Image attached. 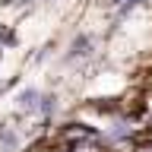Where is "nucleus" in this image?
Here are the masks:
<instances>
[{"label":"nucleus","instance_id":"423d86ee","mask_svg":"<svg viewBox=\"0 0 152 152\" xmlns=\"http://www.w3.org/2000/svg\"><path fill=\"white\" fill-rule=\"evenodd\" d=\"M104 3H108V7H114V10H121L124 3H127V0H104Z\"/></svg>","mask_w":152,"mask_h":152},{"label":"nucleus","instance_id":"f03ea898","mask_svg":"<svg viewBox=\"0 0 152 152\" xmlns=\"http://www.w3.org/2000/svg\"><path fill=\"white\" fill-rule=\"evenodd\" d=\"M83 57H92V35H76L70 51H66V64H76Z\"/></svg>","mask_w":152,"mask_h":152},{"label":"nucleus","instance_id":"f257e3e1","mask_svg":"<svg viewBox=\"0 0 152 152\" xmlns=\"http://www.w3.org/2000/svg\"><path fill=\"white\" fill-rule=\"evenodd\" d=\"M41 102H45V95L38 92V89H22L16 95V108L22 114H38L41 111Z\"/></svg>","mask_w":152,"mask_h":152},{"label":"nucleus","instance_id":"39448f33","mask_svg":"<svg viewBox=\"0 0 152 152\" xmlns=\"http://www.w3.org/2000/svg\"><path fill=\"white\" fill-rule=\"evenodd\" d=\"M32 0H0V7H28Z\"/></svg>","mask_w":152,"mask_h":152},{"label":"nucleus","instance_id":"7ed1b4c3","mask_svg":"<svg viewBox=\"0 0 152 152\" xmlns=\"http://www.w3.org/2000/svg\"><path fill=\"white\" fill-rule=\"evenodd\" d=\"M19 146H22V133H19V127H0V152H16Z\"/></svg>","mask_w":152,"mask_h":152},{"label":"nucleus","instance_id":"20e7f679","mask_svg":"<svg viewBox=\"0 0 152 152\" xmlns=\"http://www.w3.org/2000/svg\"><path fill=\"white\" fill-rule=\"evenodd\" d=\"M16 41V32H10V28H0V45H13Z\"/></svg>","mask_w":152,"mask_h":152}]
</instances>
